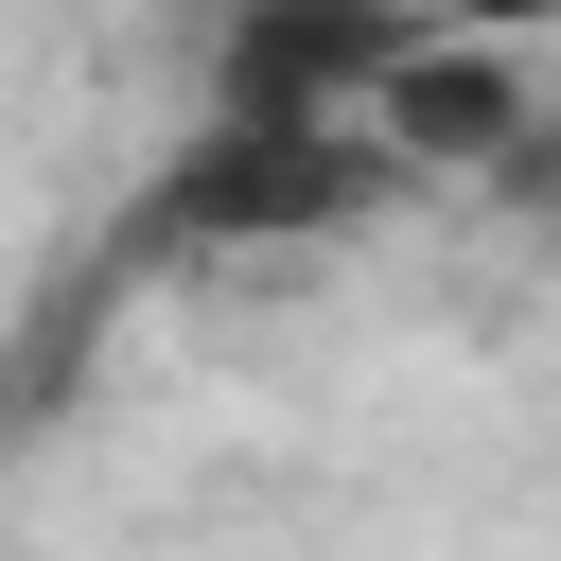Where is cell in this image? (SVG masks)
<instances>
[{
	"mask_svg": "<svg viewBox=\"0 0 561 561\" xmlns=\"http://www.w3.org/2000/svg\"><path fill=\"white\" fill-rule=\"evenodd\" d=\"M368 193H386V140H368V123H316V105H210L193 158L158 175V245H228V263H263V245H333Z\"/></svg>",
	"mask_w": 561,
	"mask_h": 561,
	"instance_id": "6da1fadb",
	"label": "cell"
},
{
	"mask_svg": "<svg viewBox=\"0 0 561 561\" xmlns=\"http://www.w3.org/2000/svg\"><path fill=\"white\" fill-rule=\"evenodd\" d=\"M508 18H543V0H438V35H508Z\"/></svg>",
	"mask_w": 561,
	"mask_h": 561,
	"instance_id": "7a4b0ae2",
	"label": "cell"
}]
</instances>
